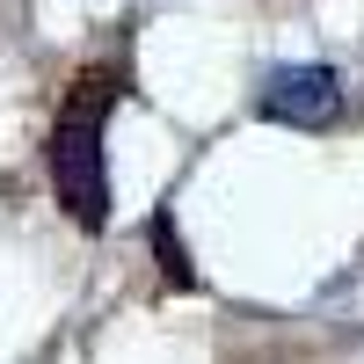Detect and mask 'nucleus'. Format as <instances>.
<instances>
[{
    "label": "nucleus",
    "instance_id": "f257e3e1",
    "mask_svg": "<svg viewBox=\"0 0 364 364\" xmlns=\"http://www.w3.org/2000/svg\"><path fill=\"white\" fill-rule=\"evenodd\" d=\"M117 95H124V80L117 73H87L73 80V95L58 102V124H51V190L66 204V219L102 233L109 219V168H102V124Z\"/></svg>",
    "mask_w": 364,
    "mask_h": 364
},
{
    "label": "nucleus",
    "instance_id": "f03ea898",
    "mask_svg": "<svg viewBox=\"0 0 364 364\" xmlns=\"http://www.w3.org/2000/svg\"><path fill=\"white\" fill-rule=\"evenodd\" d=\"M255 109L269 124H291V132H328L343 117V73L336 66H277L262 80Z\"/></svg>",
    "mask_w": 364,
    "mask_h": 364
},
{
    "label": "nucleus",
    "instance_id": "7ed1b4c3",
    "mask_svg": "<svg viewBox=\"0 0 364 364\" xmlns=\"http://www.w3.org/2000/svg\"><path fill=\"white\" fill-rule=\"evenodd\" d=\"M154 248H161V269H168V284L197 291V269H190V255H182V240H175V219H168V211H154Z\"/></svg>",
    "mask_w": 364,
    "mask_h": 364
}]
</instances>
